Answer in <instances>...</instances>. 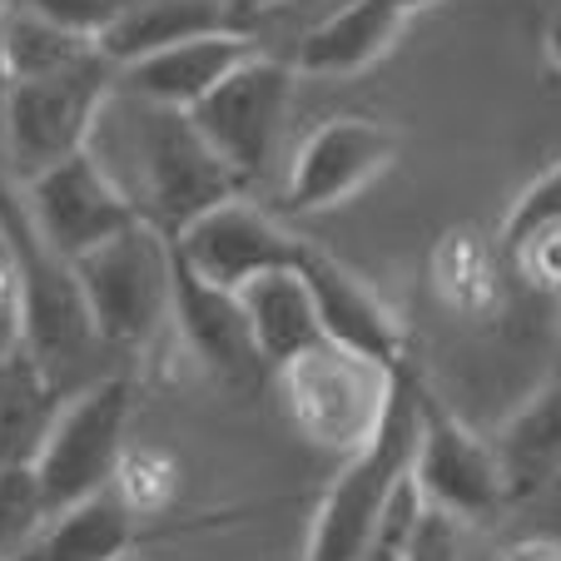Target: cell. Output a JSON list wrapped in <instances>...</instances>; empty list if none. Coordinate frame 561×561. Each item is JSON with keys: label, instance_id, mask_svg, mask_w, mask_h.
<instances>
[{"label": "cell", "instance_id": "1", "mask_svg": "<svg viewBox=\"0 0 561 561\" xmlns=\"http://www.w3.org/2000/svg\"><path fill=\"white\" fill-rule=\"evenodd\" d=\"M90 154L105 164V174L129 194L139 219L154 224L159 233H180L204 209L233 199L244 184L233 170L204 145L194 119L184 110H164L135 100L115 85L105 100L95 129H90Z\"/></svg>", "mask_w": 561, "mask_h": 561}, {"label": "cell", "instance_id": "2", "mask_svg": "<svg viewBox=\"0 0 561 561\" xmlns=\"http://www.w3.org/2000/svg\"><path fill=\"white\" fill-rule=\"evenodd\" d=\"M417 382L398 373V388L388 398L378 433L368 447L343 457V472L318 502L313 531H308V561H358L378 527L388 497L403 477H413V447H417Z\"/></svg>", "mask_w": 561, "mask_h": 561}, {"label": "cell", "instance_id": "3", "mask_svg": "<svg viewBox=\"0 0 561 561\" xmlns=\"http://www.w3.org/2000/svg\"><path fill=\"white\" fill-rule=\"evenodd\" d=\"M115 65L95 50L55 75L11 80L0 100V164H11L15 180L25 184L60 159L80 154L105 100L115 95Z\"/></svg>", "mask_w": 561, "mask_h": 561}, {"label": "cell", "instance_id": "4", "mask_svg": "<svg viewBox=\"0 0 561 561\" xmlns=\"http://www.w3.org/2000/svg\"><path fill=\"white\" fill-rule=\"evenodd\" d=\"M398 373L403 368H382L339 343H318L304 358L284 363L278 378H284V408L298 433L323 453L353 457L378 433Z\"/></svg>", "mask_w": 561, "mask_h": 561}, {"label": "cell", "instance_id": "5", "mask_svg": "<svg viewBox=\"0 0 561 561\" xmlns=\"http://www.w3.org/2000/svg\"><path fill=\"white\" fill-rule=\"evenodd\" d=\"M135 417V382L125 373L95 378L90 388L70 392L35 453V477H41L45 512L60 517L65 507L95 497L115 482L125 462V433Z\"/></svg>", "mask_w": 561, "mask_h": 561}, {"label": "cell", "instance_id": "6", "mask_svg": "<svg viewBox=\"0 0 561 561\" xmlns=\"http://www.w3.org/2000/svg\"><path fill=\"white\" fill-rule=\"evenodd\" d=\"M70 268L105 343H145L154 329H164L174 304V239L154 224H129Z\"/></svg>", "mask_w": 561, "mask_h": 561}, {"label": "cell", "instance_id": "7", "mask_svg": "<svg viewBox=\"0 0 561 561\" xmlns=\"http://www.w3.org/2000/svg\"><path fill=\"white\" fill-rule=\"evenodd\" d=\"M0 239H5V254H11L15 278H21L25 348L60 378V368H70L75 358H85V348L100 339L95 323H90L85 294L75 284L70 259H60L35 233L21 190L11 194L5 184H0Z\"/></svg>", "mask_w": 561, "mask_h": 561}, {"label": "cell", "instance_id": "8", "mask_svg": "<svg viewBox=\"0 0 561 561\" xmlns=\"http://www.w3.org/2000/svg\"><path fill=\"white\" fill-rule=\"evenodd\" d=\"M288 105H294V70L259 50L229 80H219L190 110V119L204 135V145L233 170V180L249 184L274 164V149L288 125Z\"/></svg>", "mask_w": 561, "mask_h": 561}, {"label": "cell", "instance_id": "9", "mask_svg": "<svg viewBox=\"0 0 561 561\" xmlns=\"http://www.w3.org/2000/svg\"><path fill=\"white\" fill-rule=\"evenodd\" d=\"M174 254L204 284L239 294L244 284L274 274V268H298L308 254V239H298L288 224L264 214L254 199L233 194L174 233Z\"/></svg>", "mask_w": 561, "mask_h": 561}, {"label": "cell", "instance_id": "10", "mask_svg": "<svg viewBox=\"0 0 561 561\" xmlns=\"http://www.w3.org/2000/svg\"><path fill=\"white\" fill-rule=\"evenodd\" d=\"M21 199L35 233L60 259H70V264L80 254H90V249H100L105 239H115L119 229L139 224V209L129 204V194L110 180L105 164L90 149L41 170L35 180H25Z\"/></svg>", "mask_w": 561, "mask_h": 561}, {"label": "cell", "instance_id": "11", "mask_svg": "<svg viewBox=\"0 0 561 561\" xmlns=\"http://www.w3.org/2000/svg\"><path fill=\"white\" fill-rule=\"evenodd\" d=\"M413 482L423 502L462 517L467 527L492 522L507 507V488H502L492 443L462 427L443 403H433L427 392H417V447H413Z\"/></svg>", "mask_w": 561, "mask_h": 561}, {"label": "cell", "instance_id": "12", "mask_svg": "<svg viewBox=\"0 0 561 561\" xmlns=\"http://www.w3.org/2000/svg\"><path fill=\"white\" fill-rule=\"evenodd\" d=\"M398 135L378 119L339 115L323 119L313 135L298 145L294 164L284 180V209L288 214H323L339 209L343 199H353L358 190H368L373 180L392 170L398 159Z\"/></svg>", "mask_w": 561, "mask_h": 561}, {"label": "cell", "instance_id": "13", "mask_svg": "<svg viewBox=\"0 0 561 561\" xmlns=\"http://www.w3.org/2000/svg\"><path fill=\"white\" fill-rule=\"evenodd\" d=\"M298 274L313 288L323 339L348 353H363V358L382 363V368H403V329H398L392 308L373 294V284H363L353 268H343L339 259H329L313 244H308Z\"/></svg>", "mask_w": 561, "mask_h": 561}, {"label": "cell", "instance_id": "14", "mask_svg": "<svg viewBox=\"0 0 561 561\" xmlns=\"http://www.w3.org/2000/svg\"><path fill=\"white\" fill-rule=\"evenodd\" d=\"M254 55H259V41L249 31H214V35H194V41H184V45H170V50L125 65V70L115 75V85L135 100H149V105L184 110V115H190L219 80H229V75L244 60H254Z\"/></svg>", "mask_w": 561, "mask_h": 561}, {"label": "cell", "instance_id": "15", "mask_svg": "<svg viewBox=\"0 0 561 561\" xmlns=\"http://www.w3.org/2000/svg\"><path fill=\"white\" fill-rule=\"evenodd\" d=\"M170 318H174V329L184 333V343L199 353L204 368H214L219 378H244V373L264 368L254 353V339H249V318H244L239 294L204 284L194 268L180 264V254H174Z\"/></svg>", "mask_w": 561, "mask_h": 561}, {"label": "cell", "instance_id": "16", "mask_svg": "<svg viewBox=\"0 0 561 561\" xmlns=\"http://www.w3.org/2000/svg\"><path fill=\"white\" fill-rule=\"evenodd\" d=\"M239 304L249 318V339L264 368H284V363L304 358L323 339V318H318L313 288L298 268H274V274L254 278L239 288Z\"/></svg>", "mask_w": 561, "mask_h": 561}, {"label": "cell", "instance_id": "17", "mask_svg": "<svg viewBox=\"0 0 561 561\" xmlns=\"http://www.w3.org/2000/svg\"><path fill=\"white\" fill-rule=\"evenodd\" d=\"M233 15H239L233 0H129L115 15V25L100 35V55L115 70H125V65L170 50V45H184L194 35L244 31Z\"/></svg>", "mask_w": 561, "mask_h": 561}, {"label": "cell", "instance_id": "18", "mask_svg": "<svg viewBox=\"0 0 561 561\" xmlns=\"http://www.w3.org/2000/svg\"><path fill=\"white\" fill-rule=\"evenodd\" d=\"M408 31V15L382 0H348L329 21L298 41V70L304 75H358L378 65Z\"/></svg>", "mask_w": 561, "mask_h": 561}, {"label": "cell", "instance_id": "19", "mask_svg": "<svg viewBox=\"0 0 561 561\" xmlns=\"http://www.w3.org/2000/svg\"><path fill=\"white\" fill-rule=\"evenodd\" d=\"M492 457H497L507 502L537 497L541 488L557 482L561 477V382H547L541 392H531L527 403L502 423Z\"/></svg>", "mask_w": 561, "mask_h": 561}, {"label": "cell", "instance_id": "20", "mask_svg": "<svg viewBox=\"0 0 561 561\" xmlns=\"http://www.w3.org/2000/svg\"><path fill=\"white\" fill-rule=\"evenodd\" d=\"M60 403V378L31 348H15L0 358V467L35 462Z\"/></svg>", "mask_w": 561, "mask_h": 561}, {"label": "cell", "instance_id": "21", "mask_svg": "<svg viewBox=\"0 0 561 561\" xmlns=\"http://www.w3.org/2000/svg\"><path fill=\"white\" fill-rule=\"evenodd\" d=\"M135 541H139V512L110 482L105 492L75 502L60 517L45 522L35 551H41V561H125Z\"/></svg>", "mask_w": 561, "mask_h": 561}, {"label": "cell", "instance_id": "22", "mask_svg": "<svg viewBox=\"0 0 561 561\" xmlns=\"http://www.w3.org/2000/svg\"><path fill=\"white\" fill-rule=\"evenodd\" d=\"M95 50H100L95 41L60 31V25H50L45 15L25 11V5L5 11V70H11V80L55 75V70H65V65H80Z\"/></svg>", "mask_w": 561, "mask_h": 561}, {"label": "cell", "instance_id": "23", "mask_svg": "<svg viewBox=\"0 0 561 561\" xmlns=\"http://www.w3.org/2000/svg\"><path fill=\"white\" fill-rule=\"evenodd\" d=\"M50 522L41 497V477L31 462H11L0 467V557H15V551L35 547Z\"/></svg>", "mask_w": 561, "mask_h": 561}, {"label": "cell", "instance_id": "24", "mask_svg": "<svg viewBox=\"0 0 561 561\" xmlns=\"http://www.w3.org/2000/svg\"><path fill=\"white\" fill-rule=\"evenodd\" d=\"M557 229H561V164L541 174V180L507 209L502 249L517 259L527 244H537V239H547V233H557Z\"/></svg>", "mask_w": 561, "mask_h": 561}, {"label": "cell", "instance_id": "25", "mask_svg": "<svg viewBox=\"0 0 561 561\" xmlns=\"http://www.w3.org/2000/svg\"><path fill=\"white\" fill-rule=\"evenodd\" d=\"M417 512H423V492H417L413 477H403L398 492L388 497V507H382L378 527H373V537H368V547H363L358 561H403V547H408V537H413Z\"/></svg>", "mask_w": 561, "mask_h": 561}, {"label": "cell", "instance_id": "26", "mask_svg": "<svg viewBox=\"0 0 561 561\" xmlns=\"http://www.w3.org/2000/svg\"><path fill=\"white\" fill-rule=\"evenodd\" d=\"M403 561H467V522L423 502V512L413 522V537L403 547Z\"/></svg>", "mask_w": 561, "mask_h": 561}, {"label": "cell", "instance_id": "27", "mask_svg": "<svg viewBox=\"0 0 561 561\" xmlns=\"http://www.w3.org/2000/svg\"><path fill=\"white\" fill-rule=\"evenodd\" d=\"M21 5L35 15H45V21L60 25V31L85 35V41L100 45V35L115 25V15L125 11L129 0H21Z\"/></svg>", "mask_w": 561, "mask_h": 561}, {"label": "cell", "instance_id": "28", "mask_svg": "<svg viewBox=\"0 0 561 561\" xmlns=\"http://www.w3.org/2000/svg\"><path fill=\"white\" fill-rule=\"evenodd\" d=\"M15 348H25V298L11 254H0V358Z\"/></svg>", "mask_w": 561, "mask_h": 561}, {"label": "cell", "instance_id": "29", "mask_svg": "<svg viewBox=\"0 0 561 561\" xmlns=\"http://www.w3.org/2000/svg\"><path fill=\"white\" fill-rule=\"evenodd\" d=\"M517 264L527 268V278H537L541 288H561V229L537 239V244H527L517 254Z\"/></svg>", "mask_w": 561, "mask_h": 561}, {"label": "cell", "instance_id": "30", "mask_svg": "<svg viewBox=\"0 0 561 561\" xmlns=\"http://www.w3.org/2000/svg\"><path fill=\"white\" fill-rule=\"evenodd\" d=\"M502 561H561V541L557 537H527V541L502 551Z\"/></svg>", "mask_w": 561, "mask_h": 561}, {"label": "cell", "instance_id": "31", "mask_svg": "<svg viewBox=\"0 0 561 561\" xmlns=\"http://www.w3.org/2000/svg\"><path fill=\"white\" fill-rule=\"evenodd\" d=\"M547 60L561 70V11L551 15V25H547Z\"/></svg>", "mask_w": 561, "mask_h": 561}, {"label": "cell", "instance_id": "32", "mask_svg": "<svg viewBox=\"0 0 561 561\" xmlns=\"http://www.w3.org/2000/svg\"><path fill=\"white\" fill-rule=\"evenodd\" d=\"M11 90V70H5V11H0V100Z\"/></svg>", "mask_w": 561, "mask_h": 561}, {"label": "cell", "instance_id": "33", "mask_svg": "<svg viewBox=\"0 0 561 561\" xmlns=\"http://www.w3.org/2000/svg\"><path fill=\"white\" fill-rule=\"evenodd\" d=\"M382 5H392V11H403L408 21H413V15H417V11H427L433 0H382Z\"/></svg>", "mask_w": 561, "mask_h": 561}, {"label": "cell", "instance_id": "34", "mask_svg": "<svg viewBox=\"0 0 561 561\" xmlns=\"http://www.w3.org/2000/svg\"><path fill=\"white\" fill-rule=\"evenodd\" d=\"M0 561H41V551L25 547V551H15V557H0Z\"/></svg>", "mask_w": 561, "mask_h": 561}, {"label": "cell", "instance_id": "35", "mask_svg": "<svg viewBox=\"0 0 561 561\" xmlns=\"http://www.w3.org/2000/svg\"><path fill=\"white\" fill-rule=\"evenodd\" d=\"M0 254H5V239H0Z\"/></svg>", "mask_w": 561, "mask_h": 561}]
</instances>
